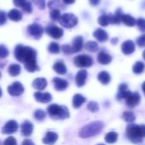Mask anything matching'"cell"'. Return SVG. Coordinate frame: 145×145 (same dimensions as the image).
<instances>
[{
  "mask_svg": "<svg viewBox=\"0 0 145 145\" xmlns=\"http://www.w3.org/2000/svg\"><path fill=\"white\" fill-rule=\"evenodd\" d=\"M87 109L91 112H97L99 110V105L97 102L91 101L87 105Z\"/></svg>",
  "mask_w": 145,
  "mask_h": 145,
  "instance_id": "ab89813d",
  "label": "cell"
},
{
  "mask_svg": "<svg viewBox=\"0 0 145 145\" xmlns=\"http://www.w3.org/2000/svg\"><path fill=\"white\" fill-rule=\"evenodd\" d=\"M87 76H88V72L85 70H81L76 74V76H75V83L79 88H81L85 84Z\"/></svg>",
  "mask_w": 145,
  "mask_h": 145,
  "instance_id": "7c38bea8",
  "label": "cell"
},
{
  "mask_svg": "<svg viewBox=\"0 0 145 145\" xmlns=\"http://www.w3.org/2000/svg\"><path fill=\"white\" fill-rule=\"evenodd\" d=\"M22 145H35L32 141H31L30 139H25L22 142Z\"/></svg>",
  "mask_w": 145,
  "mask_h": 145,
  "instance_id": "f907efd6",
  "label": "cell"
},
{
  "mask_svg": "<svg viewBox=\"0 0 145 145\" xmlns=\"http://www.w3.org/2000/svg\"><path fill=\"white\" fill-rule=\"evenodd\" d=\"M8 71L10 76H17L21 73V66L17 64H12L9 66Z\"/></svg>",
  "mask_w": 145,
  "mask_h": 145,
  "instance_id": "f1b7e54d",
  "label": "cell"
},
{
  "mask_svg": "<svg viewBox=\"0 0 145 145\" xmlns=\"http://www.w3.org/2000/svg\"><path fill=\"white\" fill-rule=\"evenodd\" d=\"M21 133L23 136L25 137H29L32 133V131H33V125L32 122L28 121H26L22 123L21 125Z\"/></svg>",
  "mask_w": 145,
  "mask_h": 145,
  "instance_id": "d6986e66",
  "label": "cell"
},
{
  "mask_svg": "<svg viewBox=\"0 0 145 145\" xmlns=\"http://www.w3.org/2000/svg\"><path fill=\"white\" fill-rule=\"evenodd\" d=\"M2 96V89L0 88V97Z\"/></svg>",
  "mask_w": 145,
  "mask_h": 145,
  "instance_id": "6f0895ef",
  "label": "cell"
},
{
  "mask_svg": "<svg viewBox=\"0 0 145 145\" xmlns=\"http://www.w3.org/2000/svg\"><path fill=\"white\" fill-rule=\"evenodd\" d=\"M24 92V87L19 82H15L8 87V93L11 96H20Z\"/></svg>",
  "mask_w": 145,
  "mask_h": 145,
  "instance_id": "9c48e42d",
  "label": "cell"
},
{
  "mask_svg": "<svg viewBox=\"0 0 145 145\" xmlns=\"http://www.w3.org/2000/svg\"><path fill=\"white\" fill-rule=\"evenodd\" d=\"M118 139V133L115 132H110L105 135V141L108 144H115Z\"/></svg>",
  "mask_w": 145,
  "mask_h": 145,
  "instance_id": "4dcf8cb0",
  "label": "cell"
},
{
  "mask_svg": "<svg viewBox=\"0 0 145 145\" xmlns=\"http://www.w3.org/2000/svg\"><path fill=\"white\" fill-rule=\"evenodd\" d=\"M104 127V124L102 121H93L85 127H83L79 133V135L81 138H88L94 137L101 133Z\"/></svg>",
  "mask_w": 145,
  "mask_h": 145,
  "instance_id": "3957f363",
  "label": "cell"
},
{
  "mask_svg": "<svg viewBox=\"0 0 145 145\" xmlns=\"http://www.w3.org/2000/svg\"><path fill=\"white\" fill-rule=\"evenodd\" d=\"M121 22L127 26H134L137 24V20L130 14H123Z\"/></svg>",
  "mask_w": 145,
  "mask_h": 145,
  "instance_id": "83f0119b",
  "label": "cell"
},
{
  "mask_svg": "<svg viewBox=\"0 0 145 145\" xmlns=\"http://www.w3.org/2000/svg\"><path fill=\"white\" fill-rule=\"evenodd\" d=\"M0 77H1V72H0Z\"/></svg>",
  "mask_w": 145,
  "mask_h": 145,
  "instance_id": "91938a15",
  "label": "cell"
},
{
  "mask_svg": "<svg viewBox=\"0 0 145 145\" xmlns=\"http://www.w3.org/2000/svg\"><path fill=\"white\" fill-rule=\"evenodd\" d=\"M53 83H54V87L56 90L57 91H64L68 87V82L66 80L61 79L58 77H55L53 79Z\"/></svg>",
  "mask_w": 145,
  "mask_h": 145,
  "instance_id": "e0dca14e",
  "label": "cell"
},
{
  "mask_svg": "<svg viewBox=\"0 0 145 145\" xmlns=\"http://www.w3.org/2000/svg\"><path fill=\"white\" fill-rule=\"evenodd\" d=\"M36 56H37V52L30 47L19 44L15 48V59L24 64L32 60H35Z\"/></svg>",
  "mask_w": 145,
  "mask_h": 145,
  "instance_id": "6da1fadb",
  "label": "cell"
},
{
  "mask_svg": "<svg viewBox=\"0 0 145 145\" xmlns=\"http://www.w3.org/2000/svg\"><path fill=\"white\" fill-rule=\"evenodd\" d=\"M58 139V135L53 132H48L43 138V143L46 145H53Z\"/></svg>",
  "mask_w": 145,
  "mask_h": 145,
  "instance_id": "ac0fdd59",
  "label": "cell"
},
{
  "mask_svg": "<svg viewBox=\"0 0 145 145\" xmlns=\"http://www.w3.org/2000/svg\"><path fill=\"white\" fill-rule=\"evenodd\" d=\"M132 92L128 90V86L126 84V83H122L119 86V88H118V93L116 95V99L118 100H121L123 99H126L129 94L131 93Z\"/></svg>",
  "mask_w": 145,
  "mask_h": 145,
  "instance_id": "5bb4252c",
  "label": "cell"
},
{
  "mask_svg": "<svg viewBox=\"0 0 145 145\" xmlns=\"http://www.w3.org/2000/svg\"><path fill=\"white\" fill-rule=\"evenodd\" d=\"M137 44L139 47H145V33L141 35L138 39H137Z\"/></svg>",
  "mask_w": 145,
  "mask_h": 145,
  "instance_id": "bcb514c9",
  "label": "cell"
},
{
  "mask_svg": "<svg viewBox=\"0 0 145 145\" xmlns=\"http://www.w3.org/2000/svg\"><path fill=\"white\" fill-rule=\"evenodd\" d=\"M93 37L100 42H104L108 41V39H109V35H108L107 31L101 28L97 29L93 32Z\"/></svg>",
  "mask_w": 145,
  "mask_h": 145,
  "instance_id": "2e32d148",
  "label": "cell"
},
{
  "mask_svg": "<svg viewBox=\"0 0 145 145\" xmlns=\"http://www.w3.org/2000/svg\"><path fill=\"white\" fill-rule=\"evenodd\" d=\"M18 123L14 121V120H11V121H9L2 128V133L3 134H12V133H15V132H17L18 130Z\"/></svg>",
  "mask_w": 145,
  "mask_h": 145,
  "instance_id": "8fae6325",
  "label": "cell"
},
{
  "mask_svg": "<svg viewBox=\"0 0 145 145\" xmlns=\"http://www.w3.org/2000/svg\"><path fill=\"white\" fill-rule=\"evenodd\" d=\"M60 46L58 43L55 42H52L50 43L49 47H48V51L50 53V54H58L60 52Z\"/></svg>",
  "mask_w": 145,
  "mask_h": 145,
  "instance_id": "e575fe53",
  "label": "cell"
},
{
  "mask_svg": "<svg viewBox=\"0 0 145 145\" xmlns=\"http://www.w3.org/2000/svg\"><path fill=\"white\" fill-rule=\"evenodd\" d=\"M48 6L50 8H51V10L53 9H59L63 8L62 3L61 2V0H50L48 3ZM60 10V9H59Z\"/></svg>",
  "mask_w": 145,
  "mask_h": 145,
  "instance_id": "d6a6232c",
  "label": "cell"
},
{
  "mask_svg": "<svg viewBox=\"0 0 145 145\" xmlns=\"http://www.w3.org/2000/svg\"><path fill=\"white\" fill-rule=\"evenodd\" d=\"M17 143H16V140L15 139V138L13 137H9L6 138V140L4 141L3 143V145H16Z\"/></svg>",
  "mask_w": 145,
  "mask_h": 145,
  "instance_id": "7dc6e473",
  "label": "cell"
},
{
  "mask_svg": "<svg viewBox=\"0 0 145 145\" xmlns=\"http://www.w3.org/2000/svg\"><path fill=\"white\" fill-rule=\"evenodd\" d=\"M62 52L65 54H73V47L68 45V44H65L62 47Z\"/></svg>",
  "mask_w": 145,
  "mask_h": 145,
  "instance_id": "b9f144b4",
  "label": "cell"
},
{
  "mask_svg": "<svg viewBox=\"0 0 145 145\" xmlns=\"http://www.w3.org/2000/svg\"><path fill=\"white\" fill-rule=\"evenodd\" d=\"M32 1L39 9H44L45 8V0H32Z\"/></svg>",
  "mask_w": 145,
  "mask_h": 145,
  "instance_id": "f6af8a7d",
  "label": "cell"
},
{
  "mask_svg": "<svg viewBox=\"0 0 145 145\" xmlns=\"http://www.w3.org/2000/svg\"><path fill=\"white\" fill-rule=\"evenodd\" d=\"M21 8H22V9H23V11H25V12L27 13V14H30V13L32 11V3H31L30 2H28V1H26V2L25 3V4H24Z\"/></svg>",
  "mask_w": 145,
  "mask_h": 145,
  "instance_id": "ee69618b",
  "label": "cell"
},
{
  "mask_svg": "<svg viewBox=\"0 0 145 145\" xmlns=\"http://www.w3.org/2000/svg\"><path fill=\"white\" fill-rule=\"evenodd\" d=\"M111 42H112L113 44H116V43L118 42V38H113V39L111 40Z\"/></svg>",
  "mask_w": 145,
  "mask_h": 145,
  "instance_id": "db71d44e",
  "label": "cell"
},
{
  "mask_svg": "<svg viewBox=\"0 0 145 145\" xmlns=\"http://www.w3.org/2000/svg\"><path fill=\"white\" fill-rule=\"evenodd\" d=\"M9 55V50L4 45H0V59H4Z\"/></svg>",
  "mask_w": 145,
  "mask_h": 145,
  "instance_id": "7bdbcfd3",
  "label": "cell"
},
{
  "mask_svg": "<svg viewBox=\"0 0 145 145\" xmlns=\"http://www.w3.org/2000/svg\"><path fill=\"white\" fill-rule=\"evenodd\" d=\"M50 16L51 20H59L62 15H61V12L59 9H53V10H51Z\"/></svg>",
  "mask_w": 145,
  "mask_h": 145,
  "instance_id": "f35d334b",
  "label": "cell"
},
{
  "mask_svg": "<svg viewBox=\"0 0 145 145\" xmlns=\"http://www.w3.org/2000/svg\"><path fill=\"white\" fill-rule=\"evenodd\" d=\"M25 65V69L29 71V72H34L36 71H38V66L37 65V61L36 59L35 60H32V61H29V62H26L24 64Z\"/></svg>",
  "mask_w": 145,
  "mask_h": 145,
  "instance_id": "f546056e",
  "label": "cell"
},
{
  "mask_svg": "<svg viewBox=\"0 0 145 145\" xmlns=\"http://www.w3.org/2000/svg\"><path fill=\"white\" fill-rule=\"evenodd\" d=\"M83 46H84V39L82 37L79 36V37H76L73 41V52L74 53H77V52H79L81 51V49L83 48Z\"/></svg>",
  "mask_w": 145,
  "mask_h": 145,
  "instance_id": "44dd1931",
  "label": "cell"
},
{
  "mask_svg": "<svg viewBox=\"0 0 145 145\" xmlns=\"http://www.w3.org/2000/svg\"><path fill=\"white\" fill-rule=\"evenodd\" d=\"M126 136L134 144L141 143L145 138V125H128L126 127Z\"/></svg>",
  "mask_w": 145,
  "mask_h": 145,
  "instance_id": "7a4b0ae2",
  "label": "cell"
},
{
  "mask_svg": "<svg viewBox=\"0 0 145 145\" xmlns=\"http://www.w3.org/2000/svg\"><path fill=\"white\" fill-rule=\"evenodd\" d=\"M85 48L90 52H96L98 49V45H97V43L96 42L89 41L85 44Z\"/></svg>",
  "mask_w": 145,
  "mask_h": 145,
  "instance_id": "8d00e7d4",
  "label": "cell"
},
{
  "mask_svg": "<svg viewBox=\"0 0 145 145\" xmlns=\"http://www.w3.org/2000/svg\"><path fill=\"white\" fill-rule=\"evenodd\" d=\"M123 13L121 8H118L115 11V14H109V19H110V24H115V25H119L121 22V19L123 16Z\"/></svg>",
  "mask_w": 145,
  "mask_h": 145,
  "instance_id": "ffe728a7",
  "label": "cell"
},
{
  "mask_svg": "<svg viewBox=\"0 0 145 145\" xmlns=\"http://www.w3.org/2000/svg\"><path fill=\"white\" fill-rule=\"evenodd\" d=\"M27 31L28 33L35 39H39L44 32V29L43 27L39 25V24H32L30 25H28L27 27Z\"/></svg>",
  "mask_w": 145,
  "mask_h": 145,
  "instance_id": "52a82bcc",
  "label": "cell"
},
{
  "mask_svg": "<svg viewBox=\"0 0 145 145\" xmlns=\"http://www.w3.org/2000/svg\"><path fill=\"white\" fill-rule=\"evenodd\" d=\"M7 16L5 12L3 11H0V25H3L6 23V20H7Z\"/></svg>",
  "mask_w": 145,
  "mask_h": 145,
  "instance_id": "c3c4849f",
  "label": "cell"
},
{
  "mask_svg": "<svg viewBox=\"0 0 145 145\" xmlns=\"http://www.w3.org/2000/svg\"><path fill=\"white\" fill-rule=\"evenodd\" d=\"M97 79H98V81H99L102 84L107 85V84H109V83L110 82V81H111V76H110V75H109V72L103 71H101V72L97 75Z\"/></svg>",
  "mask_w": 145,
  "mask_h": 145,
  "instance_id": "484cf974",
  "label": "cell"
},
{
  "mask_svg": "<svg viewBox=\"0 0 145 145\" xmlns=\"http://www.w3.org/2000/svg\"><path fill=\"white\" fill-rule=\"evenodd\" d=\"M45 116H46V114L43 110L39 109V110H37L34 112V118L36 120H38V121H44Z\"/></svg>",
  "mask_w": 145,
  "mask_h": 145,
  "instance_id": "74e56055",
  "label": "cell"
},
{
  "mask_svg": "<svg viewBox=\"0 0 145 145\" xmlns=\"http://www.w3.org/2000/svg\"><path fill=\"white\" fill-rule=\"evenodd\" d=\"M137 26L141 31L142 32H145V19L144 18H139L137 20Z\"/></svg>",
  "mask_w": 145,
  "mask_h": 145,
  "instance_id": "60d3db41",
  "label": "cell"
},
{
  "mask_svg": "<svg viewBox=\"0 0 145 145\" xmlns=\"http://www.w3.org/2000/svg\"><path fill=\"white\" fill-rule=\"evenodd\" d=\"M142 88H143V91H144V93H145V82L143 83V85H142Z\"/></svg>",
  "mask_w": 145,
  "mask_h": 145,
  "instance_id": "11a10c76",
  "label": "cell"
},
{
  "mask_svg": "<svg viewBox=\"0 0 145 145\" xmlns=\"http://www.w3.org/2000/svg\"><path fill=\"white\" fill-rule=\"evenodd\" d=\"M122 118H123L126 121H127V122H129V123H132V122H133V121H135L136 116H135V115H134L132 111H126V112L123 113Z\"/></svg>",
  "mask_w": 145,
  "mask_h": 145,
  "instance_id": "836d02e7",
  "label": "cell"
},
{
  "mask_svg": "<svg viewBox=\"0 0 145 145\" xmlns=\"http://www.w3.org/2000/svg\"><path fill=\"white\" fill-rule=\"evenodd\" d=\"M53 70L59 75H64L67 73V67L62 61H57L53 65Z\"/></svg>",
  "mask_w": 145,
  "mask_h": 145,
  "instance_id": "cb8c5ba5",
  "label": "cell"
},
{
  "mask_svg": "<svg viewBox=\"0 0 145 145\" xmlns=\"http://www.w3.org/2000/svg\"><path fill=\"white\" fill-rule=\"evenodd\" d=\"M73 63L77 67L80 68H85V67H90L93 64V59L91 56L86 55V54H80L78 55L74 58Z\"/></svg>",
  "mask_w": 145,
  "mask_h": 145,
  "instance_id": "8992f818",
  "label": "cell"
},
{
  "mask_svg": "<svg viewBox=\"0 0 145 145\" xmlns=\"http://www.w3.org/2000/svg\"><path fill=\"white\" fill-rule=\"evenodd\" d=\"M97 61L102 65H109L112 61V57L109 54L102 51L97 55Z\"/></svg>",
  "mask_w": 145,
  "mask_h": 145,
  "instance_id": "7402d4cb",
  "label": "cell"
},
{
  "mask_svg": "<svg viewBox=\"0 0 145 145\" xmlns=\"http://www.w3.org/2000/svg\"><path fill=\"white\" fill-rule=\"evenodd\" d=\"M59 22H60V25L63 27L73 28L78 24V18L73 14L67 13L61 16Z\"/></svg>",
  "mask_w": 145,
  "mask_h": 145,
  "instance_id": "5b68a950",
  "label": "cell"
},
{
  "mask_svg": "<svg viewBox=\"0 0 145 145\" xmlns=\"http://www.w3.org/2000/svg\"><path fill=\"white\" fill-rule=\"evenodd\" d=\"M32 87L38 90V91H41V90H44L46 87H47V81L45 78H37L33 81L32 82Z\"/></svg>",
  "mask_w": 145,
  "mask_h": 145,
  "instance_id": "603a6c76",
  "label": "cell"
},
{
  "mask_svg": "<svg viewBox=\"0 0 145 145\" xmlns=\"http://www.w3.org/2000/svg\"><path fill=\"white\" fill-rule=\"evenodd\" d=\"M143 58L144 59V60H145V50L143 52Z\"/></svg>",
  "mask_w": 145,
  "mask_h": 145,
  "instance_id": "9f6ffc18",
  "label": "cell"
},
{
  "mask_svg": "<svg viewBox=\"0 0 145 145\" xmlns=\"http://www.w3.org/2000/svg\"><path fill=\"white\" fill-rule=\"evenodd\" d=\"M26 2V0H13L14 4L17 7H22Z\"/></svg>",
  "mask_w": 145,
  "mask_h": 145,
  "instance_id": "681fc988",
  "label": "cell"
},
{
  "mask_svg": "<svg viewBox=\"0 0 145 145\" xmlns=\"http://www.w3.org/2000/svg\"><path fill=\"white\" fill-rule=\"evenodd\" d=\"M45 31L48 35L55 39H59L63 36V30L55 25H49L45 28Z\"/></svg>",
  "mask_w": 145,
  "mask_h": 145,
  "instance_id": "ba28073f",
  "label": "cell"
},
{
  "mask_svg": "<svg viewBox=\"0 0 145 145\" xmlns=\"http://www.w3.org/2000/svg\"><path fill=\"white\" fill-rule=\"evenodd\" d=\"M121 51L124 54L129 55L134 53L135 51V44L131 40H126L125 41L122 45H121Z\"/></svg>",
  "mask_w": 145,
  "mask_h": 145,
  "instance_id": "4fadbf2b",
  "label": "cell"
},
{
  "mask_svg": "<svg viewBox=\"0 0 145 145\" xmlns=\"http://www.w3.org/2000/svg\"><path fill=\"white\" fill-rule=\"evenodd\" d=\"M8 18L13 21H20L22 19V14L18 9H11L8 13Z\"/></svg>",
  "mask_w": 145,
  "mask_h": 145,
  "instance_id": "4316f807",
  "label": "cell"
},
{
  "mask_svg": "<svg viewBox=\"0 0 145 145\" xmlns=\"http://www.w3.org/2000/svg\"><path fill=\"white\" fill-rule=\"evenodd\" d=\"M47 112L53 119L64 120L69 117V111L65 106H61L56 104L50 105L47 108Z\"/></svg>",
  "mask_w": 145,
  "mask_h": 145,
  "instance_id": "277c9868",
  "label": "cell"
},
{
  "mask_svg": "<svg viewBox=\"0 0 145 145\" xmlns=\"http://www.w3.org/2000/svg\"><path fill=\"white\" fill-rule=\"evenodd\" d=\"M145 70V65L144 63H143L142 61H138L134 64L133 67H132V71L135 74H141Z\"/></svg>",
  "mask_w": 145,
  "mask_h": 145,
  "instance_id": "1f68e13d",
  "label": "cell"
},
{
  "mask_svg": "<svg viewBox=\"0 0 145 145\" xmlns=\"http://www.w3.org/2000/svg\"><path fill=\"white\" fill-rule=\"evenodd\" d=\"M140 100H141V96L138 93H137V92L131 93L129 94V96L126 99V103L128 107L133 108L140 103Z\"/></svg>",
  "mask_w": 145,
  "mask_h": 145,
  "instance_id": "30bf717a",
  "label": "cell"
},
{
  "mask_svg": "<svg viewBox=\"0 0 145 145\" xmlns=\"http://www.w3.org/2000/svg\"><path fill=\"white\" fill-rule=\"evenodd\" d=\"M85 101H86V98H85L83 95H81L79 93L75 94L73 96V108H75V109L79 108Z\"/></svg>",
  "mask_w": 145,
  "mask_h": 145,
  "instance_id": "d4e9b609",
  "label": "cell"
},
{
  "mask_svg": "<svg viewBox=\"0 0 145 145\" xmlns=\"http://www.w3.org/2000/svg\"><path fill=\"white\" fill-rule=\"evenodd\" d=\"M98 23L102 26H107L109 24H110V19L109 15L107 14H103L98 18Z\"/></svg>",
  "mask_w": 145,
  "mask_h": 145,
  "instance_id": "d590c367",
  "label": "cell"
},
{
  "mask_svg": "<svg viewBox=\"0 0 145 145\" xmlns=\"http://www.w3.org/2000/svg\"><path fill=\"white\" fill-rule=\"evenodd\" d=\"M62 2L65 4H72L75 2V0H62Z\"/></svg>",
  "mask_w": 145,
  "mask_h": 145,
  "instance_id": "f5cc1de1",
  "label": "cell"
},
{
  "mask_svg": "<svg viewBox=\"0 0 145 145\" xmlns=\"http://www.w3.org/2000/svg\"><path fill=\"white\" fill-rule=\"evenodd\" d=\"M89 3H90L92 6H97V5L100 3V0H89Z\"/></svg>",
  "mask_w": 145,
  "mask_h": 145,
  "instance_id": "816d5d0a",
  "label": "cell"
},
{
  "mask_svg": "<svg viewBox=\"0 0 145 145\" xmlns=\"http://www.w3.org/2000/svg\"><path fill=\"white\" fill-rule=\"evenodd\" d=\"M97 145H104V144H97Z\"/></svg>",
  "mask_w": 145,
  "mask_h": 145,
  "instance_id": "680465c9",
  "label": "cell"
},
{
  "mask_svg": "<svg viewBox=\"0 0 145 145\" xmlns=\"http://www.w3.org/2000/svg\"><path fill=\"white\" fill-rule=\"evenodd\" d=\"M34 98L38 102L47 104L50 103L52 100V96L49 93H41V92H37L34 93Z\"/></svg>",
  "mask_w": 145,
  "mask_h": 145,
  "instance_id": "9a60e30c",
  "label": "cell"
}]
</instances>
